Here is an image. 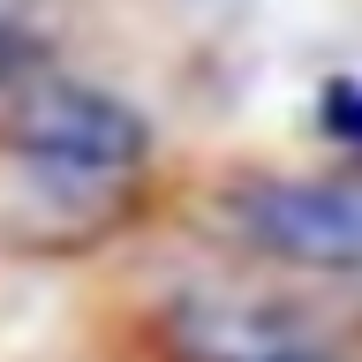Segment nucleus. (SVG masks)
Listing matches in <instances>:
<instances>
[{
  "mask_svg": "<svg viewBox=\"0 0 362 362\" xmlns=\"http://www.w3.org/2000/svg\"><path fill=\"white\" fill-rule=\"evenodd\" d=\"M16 136L30 144V158L45 166H76V174H121L144 158V121H136L121 98L83 83H53L38 98H23Z\"/></svg>",
  "mask_w": 362,
  "mask_h": 362,
  "instance_id": "1",
  "label": "nucleus"
},
{
  "mask_svg": "<svg viewBox=\"0 0 362 362\" xmlns=\"http://www.w3.org/2000/svg\"><path fill=\"white\" fill-rule=\"evenodd\" d=\"M242 226L287 257H310V264H362L355 181H264L242 197Z\"/></svg>",
  "mask_w": 362,
  "mask_h": 362,
  "instance_id": "2",
  "label": "nucleus"
}]
</instances>
